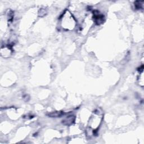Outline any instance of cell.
<instances>
[{
    "label": "cell",
    "mask_w": 144,
    "mask_h": 144,
    "mask_svg": "<svg viewBox=\"0 0 144 144\" xmlns=\"http://www.w3.org/2000/svg\"><path fill=\"white\" fill-rule=\"evenodd\" d=\"M94 16V19L95 23L97 25H100L101 24L103 23L104 22V16L103 15H102L100 14V13H98L96 14V12H95Z\"/></svg>",
    "instance_id": "6da1fadb"
},
{
    "label": "cell",
    "mask_w": 144,
    "mask_h": 144,
    "mask_svg": "<svg viewBox=\"0 0 144 144\" xmlns=\"http://www.w3.org/2000/svg\"><path fill=\"white\" fill-rule=\"evenodd\" d=\"M141 2H139V1H136V2L134 3V6H135V8H136L137 10H139V9L142 8V4H141Z\"/></svg>",
    "instance_id": "277c9868"
},
{
    "label": "cell",
    "mask_w": 144,
    "mask_h": 144,
    "mask_svg": "<svg viewBox=\"0 0 144 144\" xmlns=\"http://www.w3.org/2000/svg\"><path fill=\"white\" fill-rule=\"evenodd\" d=\"M75 116L73 115H69L67 116V118L64 119L62 122V124L65 125H70L72 124L74 122Z\"/></svg>",
    "instance_id": "7a4b0ae2"
},
{
    "label": "cell",
    "mask_w": 144,
    "mask_h": 144,
    "mask_svg": "<svg viewBox=\"0 0 144 144\" xmlns=\"http://www.w3.org/2000/svg\"><path fill=\"white\" fill-rule=\"evenodd\" d=\"M38 15H39V16L41 17H42L43 16H44L45 15H46V11H45V10H44V9L41 8L40 10V11H39Z\"/></svg>",
    "instance_id": "5b68a950"
},
{
    "label": "cell",
    "mask_w": 144,
    "mask_h": 144,
    "mask_svg": "<svg viewBox=\"0 0 144 144\" xmlns=\"http://www.w3.org/2000/svg\"><path fill=\"white\" fill-rule=\"evenodd\" d=\"M64 112H61V111H59V112H51L49 114H48L47 115L51 117V118H58V117H60L62 115H64Z\"/></svg>",
    "instance_id": "3957f363"
}]
</instances>
